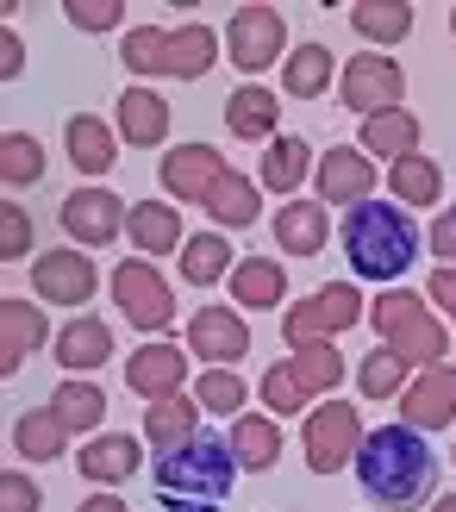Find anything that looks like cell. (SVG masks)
<instances>
[{
	"label": "cell",
	"mask_w": 456,
	"mask_h": 512,
	"mask_svg": "<svg viewBox=\"0 0 456 512\" xmlns=\"http://www.w3.org/2000/svg\"><path fill=\"white\" fill-rule=\"evenodd\" d=\"M57 363L63 369H75V375H88V369H100V363H113V325L107 319H69L63 331H57Z\"/></svg>",
	"instance_id": "21"
},
{
	"label": "cell",
	"mask_w": 456,
	"mask_h": 512,
	"mask_svg": "<svg viewBox=\"0 0 456 512\" xmlns=\"http://www.w3.org/2000/svg\"><path fill=\"white\" fill-rule=\"evenodd\" d=\"M232 244H225V232H194L182 244V281L188 288H213V281H232Z\"/></svg>",
	"instance_id": "33"
},
{
	"label": "cell",
	"mask_w": 456,
	"mask_h": 512,
	"mask_svg": "<svg viewBox=\"0 0 456 512\" xmlns=\"http://www.w3.org/2000/svg\"><path fill=\"white\" fill-rule=\"evenodd\" d=\"M338 57H332V50H325V44H294L288 50V69H282V82H288V100H319L325 88H332L338 82Z\"/></svg>",
	"instance_id": "30"
},
{
	"label": "cell",
	"mask_w": 456,
	"mask_h": 512,
	"mask_svg": "<svg viewBox=\"0 0 456 512\" xmlns=\"http://www.w3.org/2000/svg\"><path fill=\"white\" fill-rule=\"evenodd\" d=\"M75 512H125V500H119V494H88Z\"/></svg>",
	"instance_id": "49"
},
{
	"label": "cell",
	"mask_w": 456,
	"mask_h": 512,
	"mask_svg": "<svg viewBox=\"0 0 456 512\" xmlns=\"http://www.w3.org/2000/svg\"><path fill=\"white\" fill-rule=\"evenodd\" d=\"M0 256H7V263L32 256V213H25L19 200H7V207H0Z\"/></svg>",
	"instance_id": "44"
},
{
	"label": "cell",
	"mask_w": 456,
	"mask_h": 512,
	"mask_svg": "<svg viewBox=\"0 0 456 512\" xmlns=\"http://www.w3.org/2000/svg\"><path fill=\"white\" fill-rule=\"evenodd\" d=\"M450 463H456V456H450Z\"/></svg>",
	"instance_id": "52"
},
{
	"label": "cell",
	"mask_w": 456,
	"mask_h": 512,
	"mask_svg": "<svg viewBox=\"0 0 456 512\" xmlns=\"http://www.w3.org/2000/svg\"><path fill=\"white\" fill-rule=\"evenodd\" d=\"M19 69H25V44H19V32H0V75L13 82Z\"/></svg>",
	"instance_id": "47"
},
{
	"label": "cell",
	"mask_w": 456,
	"mask_h": 512,
	"mask_svg": "<svg viewBox=\"0 0 456 512\" xmlns=\"http://www.w3.org/2000/svg\"><path fill=\"white\" fill-rule=\"evenodd\" d=\"M432 300L456 319V269H432Z\"/></svg>",
	"instance_id": "48"
},
{
	"label": "cell",
	"mask_w": 456,
	"mask_h": 512,
	"mask_svg": "<svg viewBox=\"0 0 456 512\" xmlns=\"http://www.w3.org/2000/svg\"><path fill=\"white\" fill-rule=\"evenodd\" d=\"M0 175H7V188L44 182V144L32 132H7V138H0Z\"/></svg>",
	"instance_id": "40"
},
{
	"label": "cell",
	"mask_w": 456,
	"mask_h": 512,
	"mask_svg": "<svg viewBox=\"0 0 456 512\" xmlns=\"http://www.w3.org/2000/svg\"><path fill=\"white\" fill-rule=\"evenodd\" d=\"M400 94H407V69H400L388 50H363V57H350L338 69V100L350 113H363V119L400 107Z\"/></svg>",
	"instance_id": "8"
},
{
	"label": "cell",
	"mask_w": 456,
	"mask_h": 512,
	"mask_svg": "<svg viewBox=\"0 0 456 512\" xmlns=\"http://www.w3.org/2000/svg\"><path fill=\"white\" fill-rule=\"evenodd\" d=\"M357 319H369L363 294L350 288V281H332V288H319L313 300H294L288 306L282 338H288V350H300V344H338V331H350Z\"/></svg>",
	"instance_id": "6"
},
{
	"label": "cell",
	"mask_w": 456,
	"mask_h": 512,
	"mask_svg": "<svg viewBox=\"0 0 456 512\" xmlns=\"http://www.w3.org/2000/svg\"><path fill=\"white\" fill-rule=\"evenodd\" d=\"M388 194L400 200V207H438L444 169L432 157H400V163H388Z\"/></svg>",
	"instance_id": "34"
},
{
	"label": "cell",
	"mask_w": 456,
	"mask_h": 512,
	"mask_svg": "<svg viewBox=\"0 0 456 512\" xmlns=\"http://www.w3.org/2000/svg\"><path fill=\"white\" fill-rule=\"evenodd\" d=\"M50 338V319L38 300H0V375H19L25 356H38Z\"/></svg>",
	"instance_id": "18"
},
{
	"label": "cell",
	"mask_w": 456,
	"mask_h": 512,
	"mask_svg": "<svg viewBox=\"0 0 456 512\" xmlns=\"http://www.w3.org/2000/svg\"><path fill=\"white\" fill-rule=\"evenodd\" d=\"M350 469H357L363 494L375 506H388V512H413V506L432 500V488H438V450L425 444V431H413V425L369 431Z\"/></svg>",
	"instance_id": "1"
},
{
	"label": "cell",
	"mask_w": 456,
	"mask_h": 512,
	"mask_svg": "<svg viewBox=\"0 0 456 512\" xmlns=\"http://www.w3.org/2000/svg\"><path fill=\"white\" fill-rule=\"evenodd\" d=\"M119 132H125V144L157 150L169 138V100L150 94V88H125L119 94Z\"/></svg>",
	"instance_id": "23"
},
{
	"label": "cell",
	"mask_w": 456,
	"mask_h": 512,
	"mask_svg": "<svg viewBox=\"0 0 456 512\" xmlns=\"http://www.w3.org/2000/svg\"><path fill=\"white\" fill-rule=\"evenodd\" d=\"M163 188H169V200H194V207H207V194L225 182V157L213 144H175V150H163Z\"/></svg>",
	"instance_id": "14"
},
{
	"label": "cell",
	"mask_w": 456,
	"mask_h": 512,
	"mask_svg": "<svg viewBox=\"0 0 456 512\" xmlns=\"http://www.w3.org/2000/svg\"><path fill=\"white\" fill-rule=\"evenodd\" d=\"M350 25H357L369 44H400L413 32V7L407 0H357V7H350Z\"/></svg>",
	"instance_id": "37"
},
{
	"label": "cell",
	"mask_w": 456,
	"mask_h": 512,
	"mask_svg": "<svg viewBox=\"0 0 456 512\" xmlns=\"http://www.w3.org/2000/svg\"><path fill=\"white\" fill-rule=\"evenodd\" d=\"M282 294H288V269L275 256H244L232 269V300L244 313H269V306H282Z\"/></svg>",
	"instance_id": "25"
},
{
	"label": "cell",
	"mask_w": 456,
	"mask_h": 512,
	"mask_svg": "<svg viewBox=\"0 0 456 512\" xmlns=\"http://www.w3.org/2000/svg\"><path fill=\"white\" fill-rule=\"evenodd\" d=\"M450 32H456V7H450Z\"/></svg>",
	"instance_id": "51"
},
{
	"label": "cell",
	"mask_w": 456,
	"mask_h": 512,
	"mask_svg": "<svg viewBox=\"0 0 456 512\" xmlns=\"http://www.w3.org/2000/svg\"><path fill=\"white\" fill-rule=\"evenodd\" d=\"M232 481H238L232 438H213V431H194L188 444H169L150 463V488H157L163 512H219Z\"/></svg>",
	"instance_id": "2"
},
{
	"label": "cell",
	"mask_w": 456,
	"mask_h": 512,
	"mask_svg": "<svg viewBox=\"0 0 456 512\" xmlns=\"http://www.w3.org/2000/svg\"><path fill=\"white\" fill-rule=\"evenodd\" d=\"M32 288L44 306H88L100 275L88 263V250H38L32 256Z\"/></svg>",
	"instance_id": "12"
},
{
	"label": "cell",
	"mask_w": 456,
	"mask_h": 512,
	"mask_svg": "<svg viewBox=\"0 0 456 512\" xmlns=\"http://www.w3.org/2000/svg\"><path fill=\"white\" fill-rule=\"evenodd\" d=\"M225 125H232V138H269V144H275L282 100H275V88L244 82V88H232V100H225Z\"/></svg>",
	"instance_id": "26"
},
{
	"label": "cell",
	"mask_w": 456,
	"mask_h": 512,
	"mask_svg": "<svg viewBox=\"0 0 456 512\" xmlns=\"http://www.w3.org/2000/svg\"><path fill=\"white\" fill-rule=\"evenodd\" d=\"M225 438H232V456H238V469H275V463H282V425H275V419L238 413Z\"/></svg>",
	"instance_id": "32"
},
{
	"label": "cell",
	"mask_w": 456,
	"mask_h": 512,
	"mask_svg": "<svg viewBox=\"0 0 456 512\" xmlns=\"http://www.w3.org/2000/svg\"><path fill=\"white\" fill-rule=\"evenodd\" d=\"M125 219H132V207H125L119 194H107V188H75L57 207V225L69 232L75 250H100V244L125 238Z\"/></svg>",
	"instance_id": "10"
},
{
	"label": "cell",
	"mask_w": 456,
	"mask_h": 512,
	"mask_svg": "<svg viewBox=\"0 0 456 512\" xmlns=\"http://www.w3.org/2000/svg\"><path fill=\"white\" fill-rule=\"evenodd\" d=\"M456 419V369H419V381H407V394H400V425L413 431H438Z\"/></svg>",
	"instance_id": "17"
},
{
	"label": "cell",
	"mask_w": 456,
	"mask_h": 512,
	"mask_svg": "<svg viewBox=\"0 0 456 512\" xmlns=\"http://www.w3.org/2000/svg\"><path fill=\"white\" fill-rule=\"evenodd\" d=\"M369 325L382 331V344L400 350L413 369H438L444 350H450V331H444L432 313H425V300L407 294V288H394V294L375 300V306H369Z\"/></svg>",
	"instance_id": "5"
},
{
	"label": "cell",
	"mask_w": 456,
	"mask_h": 512,
	"mask_svg": "<svg viewBox=\"0 0 456 512\" xmlns=\"http://www.w3.org/2000/svg\"><path fill=\"white\" fill-rule=\"evenodd\" d=\"M288 375L307 394H332L344 381V356H338V344H300V350H288Z\"/></svg>",
	"instance_id": "38"
},
{
	"label": "cell",
	"mask_w": 456,
	"mask_h": 512,
	"mask_svg": "<svg viewBox=\"0 0 456 512\" xmlns=\"http://www.w3.org/2000/svg\"><path fill=\"white\" fill-rule=\"evenodd\" d=\"M125 388H132L144 406H157L169 394H188V356L175 344H144L132 350V363H125Z\"/></svg>",
	"instance_id": "16"
},
{
	"label": "cell",
	"mask_w": 456,
	"mask_h": 512,
	"mask_svg": "<svg viewBox=\"0 0 456 512\" xmlns=\"http://www.w3.org/2000/svg\"><path fill=\"white\" fill-rule=\"evenodd\" d=\"M338 244H344V263L363 281H400L419 256V225L407 219L400 200H363V207L344 213Z\"/></svg>",
	"instance_id": "3"
},
{
	"label": "cell",
	"mask_w": 456,
	"mask_h": 512,
	"mask_svg": "<svg viewBox=\"0 0 456 512\" xmlns=\"http://www.w3.org/2000/svg\"><path fill=\"white\" fill-rule=\"evenodd\" d=\"M63 19L75 25V32H113V25L125 19V0H69Z\"/></svg>",
	"instance_id": "43"
},
{
	"label": "cell",
	"mask_w": 456,
	"mask_h": 512,
	"mask_svg": "<svg viewBox=\"0 0 456 512\" xmlns=\"http://www.w3.org/2000/svg\"><path fill=\"white\" fill-rule=\"evenodd\" d=\"M432 512H456V494H438V506Z\"/></svg>",
	"instance_id": "50"
},
{
	"label": "cell",
	"mask_w": 456,
	"mask_h": 512,
	"mask_svg": "<svg viewBox=\"0 0 456 512\" xmlns=\"http://www.w3.org/2000/svg\"><path fill=\"white\" fill-rule=\"evenodd\" d=\"M225 50H232L238 69H275V57L288 50V19L275 7H238L232 25H225Z\"/></svg>",
	"instance_id": "11"
},
{
	"label": "cell",
	"mask_w": 456,
	"mask_h": 512,
	"mask_svg": "<svg viewBox=\"0 0 456 512\" xmlns=\"http://www.w3.org/2000/svg\"><path fill=\"white\" fill-rule=\"evenodd\" d=\"M194 400H200V413L238 419V413H244V381H238L232 369H200V381H194Z\"/></svg>",
	"instance_id": "41"
},
{
	"label": "cell",
	"mask_w": 456,
	"mask_h": 512,
	"mask_svg": "<svg viewBox=\"0 0 456 512\" xmlns=\"http://www.w3.org/2000/svg\"><path fill=\"white\" fill-rule=\"evenodd\" d=\"M38 506H44V494L32 475H19V469L0 475V512H38Z\"/></svg>",
	"instance_id": "45"
},
{
	"label": "cell",
	"mask_w": 456,
	"mask_h": 512,
	"mask_svg": "<svg viewBox=\"0 0 456 512\" xmlns=\"http://www.w3.org/2000/svg\"><path fill=\"white\" fill-rule=\"evenodd\" d=\"M207 219L219 225V232H244V225H257L263 219V188L250 182V175L225 169V182L207 194Z\"/></svg>",
	"instance_id": "24"
},
{
	"label": "cell",
	"mask_w": 456,
	"mask_h": 512,
	"mask_svg": "<svg viewBox=\"0 0 456 512\" xmlns=\"http://www.w3.org/2000/svg\"><path fill=\"white\" fill-rule=\"evenodd\" d=\"M319 163H313V144L307 138H275L269 150H263V175H257V188H269V194H282V200H294V188L307 182Z\"/></svg>",
	"instance_id": "28"
},
{
	"label": "cell",
	"mask_w": 456,
	"mask_h": 512,
	"mask_svg": "<svg viewBox=\"0 0 456 512\" xmlns=\"http://www.w3.org/2000/svg\"><path fill=\"white\" fill-rule=\"evenodd\" d=\"M419 138H425V125H419L407 107H388V113L363 119V150H369V157H382V163L419 157Z\"/></svg>",
	"instance_id": "27"
},
{
	"label": "cell",
	"mask_w": 456,
	"mask_h": 512,
	"mask_svg": "<svg viewBox=\"0 0 456 512\" xmlns=\"http://www.w3.org/2000/svg\"><path fill=\"white\" fill-rule=\"evenodd\" d=\"M407 356L400 350H388V344H375L363 363H357V388L369 394V400H388V394H407Z\"/></svg>",
	"instance_id": "39"
},
{
	"label": "cell",
	"mask_w": 456,
	"mask_h": 512,
	"mask_svg": "<svg viewBox=\"0 0 456 512\" xmlns=\"http://www.w3.org/2000/svg\"><path fill=\"white\" fill-rule=\"evenodd\" d=\"M113 306H119V319H132L138 331H169L175 325V294H169V281L150 269V256H125L113 269Z\"/></svg>",
	"instance_id": "7"
},
{
	"label": "cell",
	"mask_w": 456,
	"mask_h": 512,
	"mask_svg": "<svg viewBox=\"0 0 456 512\" xmlns=\"http://www.w3.org/2000/svg\"><path fill=\"white\" fill-rule=\"evenodd\" d=\"M188 350L200 356V363H238V356L250 350V325L238 319V306H200V313H188Z\"/></svg>",
	"instance_id": "15"
},
{
	"label": "cell",
	"mask_w": 456,
	"mask_h": 512,
	"mask_svg": "<svg viewBox=\"0 0 456 512\" xmlns=\"http://www.w3.org/2000/svg\"><path fill=\"white\" fill-rule=\"evenodd\" d=\"M125 238L138 244V256H169V250H182V213L169 207V200H138L132 219H125Z\"/></svg>",
	"instance_id": "22"
},
{
	"label": "cell",
	"mask_w": 456,
	"mask_h": 512,
	"mask_svg": "<svg viewBox=\"0 0 456 512\" xmlns=\"http://www.w3.org/2000/svg\"><path fill=\"white\" fill-rule=\"evenodd\" d=\"M50 413H57L69 431H94L100 419H107V394H100L88 375H69L63 388L50 394Z\"/></svg>",
	"instance_id": "36"
},
{
	"label": "cell",
	"mask_w": 456,
	"mask_h": 512,
	"mask_svg": "<svg viewBox=\"0 0 456 512\" xmlns=\"http://www.w3.org/2000/svg\"><path fill=\"white\" fill-rule=\"evenodd\" d=\"M263 406H269L275 419H294L300 406H307V388H300V381L288 375V363H275V369L263 375Z\"/></svg>",
	"instance_id": "42"
},
{
	"label": "cell",
	"mask_w": 456,
	"mask_h": 512,
	"mask_svg": "<svg viewBox=\"0 0 456 512\" xmlns=\"http://www.w3.org/2000/svg\"><path fill=\"white\" fill-rule=\"evenodd\" d=\"M269 225H275V244H282L288 256H319L325 238H332L325 200H282V213H275Z\"/></svg>",
	"instance_id": "20"
},
{
	"label": "cell",
	"mask_w": 456,
	"mask_h": 512,
	"mask_svg": "<svg viewBox=\"0 0 456 512\" xmlns=\"http://www.w3.org/2000/svg\"><path fill=\"white\" fill-rule=\"evenodd\" d=\"M138 469H144V450H138V438H125V431H107V438L82 444V456H75V475L100 481V488H119V481H132Z\"/></svg>",
	"instance_id": "19"
},
{
	"label": "cell",
	"mask_w": 456,
	"mask_h": 512,
	"mask_svg": "<svg viewBox=\"0 0 456 512\" xmlns=\"http://www.w3.org/2000/svg\"><path fill=\"white\" fill-rule=\"evenodd\" d=\"M200 431V400L194 394H169V400H157L144 413V438L157 444V450H169V444H188Z\"/></svg>",
	"instance_id": "35"
},
{
	"label": "cell",
	"mask_w": 456,
	"mask_h": 512,
	"mask_svg": "<svg viewBox=\"0 0 456 512\" xmlns=\"http://www.w3.org/2000/svg\"><path fill=\"white\" fill-rule=\"evenodd\" d=\"M363 419H357V406H344V400H325L307 413V469L313 475H338L357 463V450H363Z\"/></svg>",
	"instance_id": "9"
},
{
	"label": "cell",
	"mask_w": 456,
	"mask_h": 512,
	"mask_svg": "<svg viewBox=\"0 0 456 512\" xmlns=\"http://www.w3.org/2000/svg\"><path fill=\"white\" fill-rule=\"evenodd\" d=\"M69 444V425L50 413V406H32V413L13 419V450L25 456V463H57Z\"/></svg>",
	"instance_id": "31"
},
{
	"label": "cell",
	"mask_w": 456,
	"mask_h": 512,
	"mask_svg": "<svg viewBox=\"0 0 456 512\" xmlns=\"http://www.w3.org/2000/svg\"><path fill=\"white\" fill-rule=\"evenodd\" d=\"M63 150H69V163L82 169V175H107V169H113V157H119L113 132H107V125H100L94 113L63 119Z\"/></svg>",
	"instance_id": "29"
},
{
	"label": "cell",
	"mask_w": 456,
	"mask_h": 512,
	"mask_svg": "<svg viewBox=\"0 0 456 512\" xmlns=\"http://www.w3.org/2000/svg\"><path fill=\"white\" fill-rule=\"evenodd\" d=\"M432 256L456 263V207H444V213L432 219Z\"/></svg>",
	"instance_id": "46"
},
{
	"label": "cell",
	"mask_w": 456,
	"mask_h": 512,
	"mask_svg": "<svg viewBox=\"0 0 456 512\" xmlns=\"http://www.w3.org/2000/svg\"><path fill=\"white\" fill-rule=\"evenodd\" d=\"M119 57H125V69H138V75H175V82H200V75L213 69V57H219V38H213V25H200V19L175 25V32L138 25V32H125Z\"/></svg>",
	"instance_id": "4"
},
{
	"label": "cell",
	"mask_w": 456,
	"mask_h": 512,
	"mask_svg": "<svg viewBox=\"0 0 456 512\" xmlns=\"http://www.w3.org/2000/svg\"><path fill=\"white\" fill-rule=\"evenodd\" d=\"M319 182V200L325 207H363V200H375V169H369V150L363 144H332L313 169Z\"/></svg>",
	"instance_id": "13"
}]
</instances>
